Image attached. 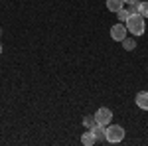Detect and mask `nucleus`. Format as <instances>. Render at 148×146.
<instances>
[{
  "mask_svg": "<svg viewBox=\"0 0 148 146\" xmlns=\"http://www.w3.org/2000/svg\"><path fill=\"white\" fill-rule=\"evenodd\" d=\"M0 34H2V30H0Z\"/></svg>",
  "mask_w": 148,
  "mask_h": 146,
  "instance_id": "dca6fc26",
  "label": "nucleus"
},
{
  "mask_svg": "<svg viewBox=\"0 0 148 146\" xmlns=\"http://www.w3.org/2000/svg\"><path fill=\"white\" fill-rule=\"evenodd\" d=\"M128 34V30H126L125 24H114L113 28H111V38H113L114 42H123Z\"/></svg>",
  "mask_w": 148,
  "mask_h": 146,
  "instance_id": "20e7f679",
  "label": "nucleus"
},
{
  "mask_svg": "<svg viewBox=\"0 0 148 146\" xmlns=\"http://www.w3.org/2000/svg\"><path fill=\"white\" fill-rule=\"evenodd\" d=\"M0 53H2V44H0Z\"/></svg>",
  "mask_w": 148,
  "mask_h": 146,
  "instance_id": "2eb2a0df",
  "label": "nucleus"
},
{
  "mask_svg": "<svg viewBox=\"0 0 148 146\" xmlns=\"http://www.w3.org/2000/svg\"><path fill=\"white\" fill-rule=\"evenodd\" d=\"M138 0H125V4H128V6H130V4H136Z\"/></svg>",
  "mask_w": 148,
  "mask_h": 146,
  "instance_id": "4468645a",
  "label": "nucleus"
},
{
  "mask_svg": "<svg viewBox=\"0 0 148 146\" xmlns=\"http://www.w3.org/2000/svg\"><path fill=\"white\" fill-rule=\"evenodd\" d=\"M123 4H125V0H107V8L111 12H119L123 8Z\"/></svg>",
  "mask_w": 148,
  "mask_h": 146,
  "instance_id": "0eeeda50",
  "label": "nucleus"
},
{
  "mask_svg": "<svg viewBox=\"0 0 148 146\" xmlns=\"http://www.w3.org/2000/svg\"><path fill=\"white\" fill-rule=\"evenodd\" d=\"M138 8H140V16L148 18V2H138Z\"/></svg>",
  "mask_w": 148,
  "mask_h": 146,
  "instance_id": "f8f14e48",
  "label": "nucleus"
},
{
  "mask_svg": "<svg viewBox=\"0 0 148 146\" xmlns=\"http://www.w3.org/2000/svg\"><path fill=\"white\" fill-rule=\"evenodd\" d=\"M125 138V128L123 126H119V124H107V128H105V140L107 142H121Z\"/></svg>",
  "mask_w": 148,
  "mask_h": 146,
  "instance_id": "f03ea898",
  "label": "nucleus"
},
{
  "mask_svg": "<svg viewBox=\"0 0 148 146\" xmlns=\"http://www.w3.org/2000/svg\"><path fill=\"white\" fill-rule=\"evenodd\" d=\"M116 16H119V22H126L130 18V12H128V8H121L116 12Z\"/></svg>",
  "mask_w": 148,
  "mask_h": 146,
  "instance_id": "9d476101",
  "label": "nucleus"
},
{
  "mask_svg": "<svg viewBox=\"0 0 148 146\" xmlns=\"http://www.w3.org/2000/svg\"><path fill=\"white\" fill-rule=\"evenodd\" d=\"M136 105H138V109H142V111H148V91H140L136 95Z\"/></svg>",
  "mask_w": 148,
  "mask_h": 146,
  "instance_id": "39448f33",
  "label": "nucleus"
},
{
  "mask_svg": "<svg viewBox=\"0 0 148 146\" xmlns=\"http://www.w3.org/2000/svg\"><path fill=\"white\" fill-rule=\"evenodd\" d=\"M95 119H97V123L99 124H111V121H113V112H111V109H107V107H101L99 111L95 112Z\"/></svg>",
  "mask_w": 148,
  "mask_h": 146,
  "instance_id": "7ed1b4c3",
  "label": "nucleus"
},
{
  "mask_svg": "<svg viewBox=\"0 0 148 146\" xmlns=\"http://www.w3.org/2000/svg\"><path fill=\"white\" fill-rule=\"evenodd\" d=\"M105 128H107L105 124H99V123H97L93 128H89V130H93V134L97 136V140H99V138H105Z\"/></svg>",
  "mask_w": 148,
  "mask_h": 146,
  "instance_id": "6e6552de",
  "label": "nucleus"
},
{
  "mask_svg": "<svg viewBox=\"0 0 148 146\" xmlns=\"http://www.w3.org/2000/svg\"><path fill=\"white\" fill-rule=\"evenodd\" d=\"M123 47H125L126 51H132V49L136 47V40H134V38H125V40H123Z\"/></svg>",
  "mask_w": 148,
  "mask_h": 146,
  "instance_id": "1a4fd4ad",
  "label": "nucleus"
},
{
  "mask_svg": "<svg viewBox=\"0 0 148 146\" xmlns=\"http://www.w3.org/2000/svg\"><path fill=\"white\" fill-rule=\"evenodd\" d=\"M128 12H130V14H140V8H138V2H136V4H130V6H128Z\"/></svg>",
  "mask_w": 148,
  "mask_h": 146,
  "instance_id": "ddd939ff",
  "label": "nucleus"
},
{
  "mask_svg": "<svg viewBox=\"0 0 148 146\" xmlns=\"http://www.w3.org/2000/svg\"><path fill=\"white\" fill-rule=\"evenodd\" d=\"M83 124H85L87 128H93V126L97 124V119H95V114H87V117L83 119Z\"/></svg>",
  "mask_w": 148,
  "mask_h": 146,
  "instance_id": "9b49d317",
  "label": "nucleus"
},
{
  "mask_svg": "<svg viewBox=\"0 0 148 146\" xmlns=\"http://www.w3.org/2000/svg\"><path fill=\"white\" fill-rule=\"evenodd\" d=\"M81 142L85 146H93L97 142V136L93 134V130H87V132H83V136H81Z\"/></svg>",
  "mask_w": 148,
  "mask_h": 146,
  "instance_id": "423d86ee",
  "label": "nucleus"
},
{
  "mask_svg": "<svg viewBox=\"0 0 148 146\" xmlns=\"http://www.w3.org/2000/svg\"><path fill=\"white\" fill-rule=\"evenodd\" d=\"M144 20H146V18H142L140 14H130V18L125 22V26L132 36H142L146 32V22H144Z\"/></svg>",
  "mask_w": 148,
  "mask_h": 146,
  "instance_id": "f257e3e1",
  "label": "nucleus"
}]
</instances>
